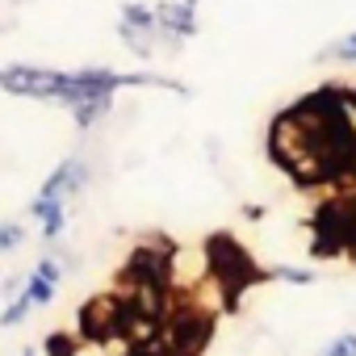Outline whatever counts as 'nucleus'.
Instances as JSON below:
<instances>
[{
    "mask_svg": "<svg viewBox=\"0 0 356 356\" xmlns=\"http://www.w3.org/2000/svg\"><path fill=\"white\" fill-rule=\"evenodd\" d=\"M268 159L298 189H356V88L323 84L268 126Z\"/></svg>",
    "mask_w": 356,
    "mask_h": 356,
    "instance_id": "1",
    "label": "nucleus"
},
{
    "mask_svg": "<svg viewBox=\"0 0 356 356\" xmlns=\"http://www.w3.org/2000/svg\"><path fill=\"white\" fill-rule=\"evenodd\" d=\"M130 84H151L168 92H185V84L159 80V76H118L105 67H84V72H55V67H34V63H9L0 67V92L9 97H30V101H55V105H84L97 97H113L118 88Z\"/></svg>",
    "mask_w": 356,
    "mask_h": 356,
    "instance_id": "2",
    "label": "nucleus"
},
{
    "mask_svg": "<svg viewBox=\"0 0 356 356\" xmlns=\"http://www.w3.org/2000/svg\"><path fill=\"white\" fill-rule=\"evenodd\" d=\"M310 252L323 256V260H356V189L348 193H335L331 202H323L310 218Z\"/></svg>",
    "mask_w": 356,
    "mask_h": 356,
    "instance_id": "3",
    "label": "nucleus"
},
{
    "mask_svg": "<svg viewBox=\"0 0 356 356\" xmlns=\"http://www.w3.org/2000/svg\"><path fill=\"white\" fill-rule=\"evenodd\" d=\"M84 181H88V168H84V159H63L47 181H42V189H38V197L42 202H63V197H72V193H80L84 189Z\"/></svg>",
    "mask_w": 356,
    "mask_h": 356,
    "instance_id": "4",
    "label": "nucleus"
},
{
    "mask_svg": "<svg viewBox=\"0 0 356 356\" xmlns=\"http://www.w3.org/2000/svg\"><path fill=\"white\" fill-rule=\"evenodd\" d=\"M159 30L172 34V38H189L197 34V9L193 5H181V0H172V5H159Z\"/></svg>",
    "mask_w": 356,
    "mask_h": 356,
    "instance_id": "5",
    "label": "nucleus"
},
{
    "mask_svg": "<svg viewBox=\"0 0 356 356\" xmlns=\"http://www.w3.org/2000/svg\"><path fill=\"white\" fill-rule=\"evenodd\" d=\"M30 214L42 218V235H47V239H55V235L63 231V202H42V197H34Z\"/></svg>",
    "mask_w": 356,
    "mask_h": 356,
    "instance_id": "6",
    "label": "nucleus"
},
{
    "mask_svg": "<svg viewBox=\"0 0 356 356\" xmlns=\"http://www.w3.org/2000/svg\"><path fill=\"white\" fill-rule=\"evenodd\" d=\"M109 105H113V97H97V101H84V105H76L72 109V118H76V126L80 130H88L101 113H109Z\"/></svg>",
    "mask_w": 356,
    "mask_h": 356,
    "instance_id": "7",
    "label": "nucleus"
},
{
    "mask_svg": "<svg viewBox=\"0 0 356 356\" xmlns=\"http://www.w3.org/2000/svg\"><path fill=\"white\" fill-rule=\"evenodd\" d=\"M30 306H34V298H30V293L22 289V293H17V302H9V306H5V314H0V323H5V327H17V323H22V318L30 314Z\"/></svg>",
    "mask_w": 356,
    "mask_h": 356,
    "instance_id": "8",
    "label": "nucleus"
},
{
    "mask_svg": "<svg viewBox=\"0 0 356 356\" xmlns=\"http://www.w3.org/2000/svg\"><path fill=\"white\" fill-rule=\"evenodd\" d=\"M26 293L34 298V306H47V302L55 298V281H47L42 273H34V277L26 281Z\"/></svg>",
    "mask_w": 356,
    "mask_h": 356,
    "instance_id": "9",
    "label": "nucleus"
},
{
    "mask_svg": "<svg viewBox=\"0 0 356 356\" xmlns=\"http://www.w3.org/2000/svg\"><path fill=\"white\" fill-rule=\"evenodd\" d=\"M76 348H80V335L72 339V335H47V352L51 356H76Z\"/></svg>",
    "mask_w": 356,
    "mask_h": 356,
    "instance_id": "10",
    "label": "nucleus"
},
{
    "mask_svg": "<svg viewBox=\"0 0 356 356\" xmlns=\"http://www.w3.org/2000/svg\"><path fill=\"white\" fill-rule=\"evenodd\" d=\"M323 356H356V331H343V335L323 352Z\"/></svg>",
    "mask_w": 356,
    "mask_h": 356,
    "instance_id": "11",
    "label": "nucleus"
},
{
    "mask_svg": "<svg viewBox=\"0 0 356 356\" xmlns=\"http://www.w3.org/2000/svg\"><path fill=\"white\" fill-rule=\"evenodd\" d=\"M331 59H348V63H356V34H348V38H339L331 51H327Z\"/></svg>",
    "mask_w": 356,
    "mask_h": 356,
    "instance_id": "12",
    "label": "nucleus"
},
{
    "mask_svg": "<svg viewBox=\"0 0 356 356\" xmlns=\"http://www.w3.org/2000/svg\"><path fill=\"white\" fill-rule=\"evenodd\" d=\"M17 243H22V227L17 222H5V227H0V252H9Z\"/></svg>",
    "mask_w": 356,
    "mask_h": 356,
    "instance_id": "13",
    "label": "nucleus"
},
{
    "mask_svg": "<svg viewBox=\"0 0 356 356\" xmlns=\"http://www.w3.org/2000/svg\"><path fill=\"white\" fill-rule=\"evenodd\" d=\"M34 273H42L47 281H55V285H59V264H55V260H42V264H38Z\"/></svg>",
    "mask_w": 356,
    "mask_h": 356,
    "instance_id": "14",
    "label": "nucleus"
},
{
    "mask_svg": "<svg viewBox=\"0 0 356 356\" xmlns=\"http://www.w3.org/2000/svg\"><path fill=\"white\" fill-rule=\"evenodd\" d=\"M26 356H34V352H26Z\"/></svg>",
    "mask_w": 356,
    "mask_h": 356,
    "instance_id": "15",
    "label": "nucleus"
}]
</instances>
